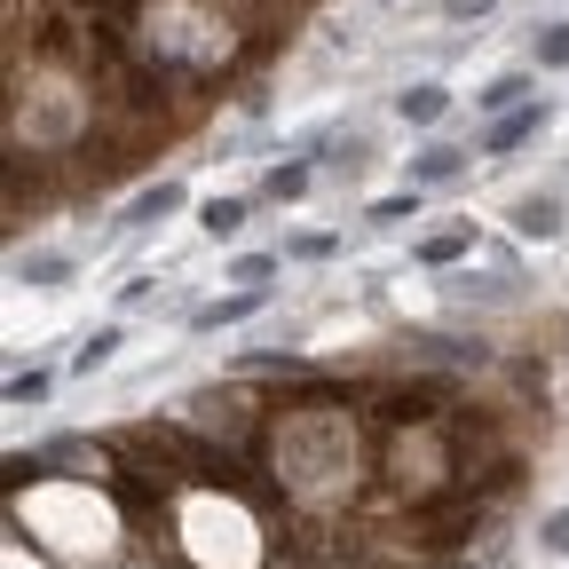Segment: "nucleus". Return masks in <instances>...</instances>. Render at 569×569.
Masks as SVG:
<instances>
[{
  "label": "nucleus",
  "instance_id": "f257e3e1",
  "mask_svg": "<svg viewBox=\"0 0 569 569\" xmlns=\"http://www.w3.org/2000/svg\"><path fill=\"white\" fill-rule=\"evenodd\" d=\"M261 309H269V284H238V293H222V301H198L190 309V332H222V325H246Z\"/></svg>",
  "mask_w": 569,
  "mask_h": 569
},
{
  "label": "nucleus",
  "instance_id": "f03ea898",
  "mask_svg": "<svg viewBox=\"0 0 569 569\" xmlns=\"http://www.w3.org/2000/svg\"><path fill=\"white\" fill-rule=\"evenodd\" d=\"M403 174H411V190H443V182L467 174V151L459 142H419V151L403 159Z\"/></svg>",
  "mask_w": 569,
  "mask_h": 569
},
{
  "label": "nucleus",
  "instance_id": "7ed1b4c3",
  "mask_svg": "<svg viewBox=\"0 0 569 569\" xmlns=\"http://www.w3.org/2000/svg\"><path fill=\"white\" fill-rule=\"evenodd\" d=\"M530 134H546V103H522V111H507V119H490L475 142H482V151L498 159V151H522Z\"/></svg>",
  "mask_w": 569,
  "mask_h": 569
},
{
  "label": "nucleus",
  "instance_id": "20e7f679",
  "mask_svg": "<svg viewBox=\"0 0 569 569\" xmlns=\"http://www.w3.org/2000/svg\"><path fill=\"white\" fill-rule=\"evenodd\" d=\"M396 119H403V127H436V119H451V88H436V80L403 88V96H396Z\"/></svg>",
  "mask_w": 569,
  "mask_h": 569
},
{
  "label": "nucleus",
  "instance_id": "39448f33",
  "mask_svg": "<svg viewBox=\"0 0 569 569\" xmlns=\"http://www.w3.org/2000/svg\"><path fill=\"white\" fill-rule=\"evenodd\" d=\"M515 230H522V238H538V246H546V238H561V198H553V190L515 198Z\"/></svg>",
  "mask_w": 569,
  "mask_h": 569
},
{
  "label": "nucleus",
  "instance_id": "423d86ee",
  "mask_svg": "<svg viewBox=\"0 0 569 569\" xmlns=\"http://www.w3.org/2000/svg\"><path fill=\"white\" fill-rule=\"evenodd\" d=\"M522 103H538V96H530V71H498V80L475 96V111H490V119H507V111H522Z\"/></svg>",
  "mask_w": 569,
  "mask_h": 569
},
{
  "label": "nucleus",
  "instance_id": "0eeeda50",
  "mask_svg": "<svg viewBox=\"0 0 569 569\" xmlns=\"http://www.w3.org/2000/svg\"><path fill=\"white\" fill-rule=\"evenodd\" d=\"M167 213H182V182H151L127 206V230H151V222H167Z\"/></svg>",
  "mask_w": 569,
  "mask_h": 569
},
{
  "label": "nucleus",
  "instance_id": "6e6552de",
  "mask_svg": "<svg viewBox=\"0 0 569 569\" xmlns=\"http://www.w3.org/2000/svg\"><path fill=\"white\" fill-rule=\"evenodd\" d=\"M17 277L40 284V293H56V284H71V253H48V246L40 253H17Z\"/></svg>",
  "mask_w": 569,
  "mask_h": 569
},
{
  "label": "nucleus",
  "instance_id": "1a4fd4ad",
  "mask_svg": "<svg viewBox=\"0 0 569 569\" xmlns=\"http://www.w3.org/2000/svg\"><path fill=\"white\" fill-rule=\"evenodd\" d=\"M530 63L538 71H569V24H538L530 32Z\"/></svg>",
  "mask_w": 569,
  "mask_h": 569
},
{
  "label": "nucleus",
  "instance_id": "9d476101",
  "mask_svg": "<svg viewBox=\"0 0 569 569\" xmlns=\"http://www.w3.org/2000/svg\"><path fill=\"white\" fill-rule=\"evenodd\" d=\"M309 182H317V174H309V159H284V167H269V182H261V190H269L277 206H293V198H309Z\"/></svg>",
  "mask_w": 569,
  "mask_h": 569
},
{
  "label": "nucleus",
  "instance_id": "9b49d317",
  "mask_svg": "<svg viewBox=\"0 0 569 569\" xmlns=\"http://www.w3.org/2000/svg\"><path fill=\"white\" fill-rule=\"evenodd\" d=\"M411 348L436 356V365H482V356H490L482 340H443V332H427V340H411Z\"/></svg>",
  "mask_w": 569,
  "mask_h": 569
},
{
  "label": "nucleus",
  "instance_id": "f8f14e48",
  "mask_svg": "<svg viewBox=\"0 0 569 569\" xmlns=\"http://www.w3.org/2000/svg\"><path fill=\"white\" fill-rule=\"evenodd\" d=\"M119 340H127L119 325H103V332H88V340H80V356H71V372H103V365H111V356H119Z\"/></svg>",
  "mask_w": 569,
  "mask_h": 569
},
{
  "label": "nucleus",
  "instance_id": "ddd939ff",
  "mask_svg": "<svg viewBox=\"0 0 569 569\" xmlns=\"http://www.w3.org/2000/svg\"><path fill=\"white\" fill-rule=\"evenodd\" d=\"M198 222H206V238H238L246 230V198H206Z\"/></svg>",
  "mask_w": 569,
  "mask_h": 569
},
{
  "label": "nucleus",
  "instance_id": "4468645a",
  "mask_svg": "<svg viewBox=\"0 0 569 569\" xmlns=\"http://www.w3.org/2000/svg\"><path fill=\"white\" fill-rule=\"evenodd\" d=\"M467 246H475V222H467V230H443V238H419V261H427V269H443V261H459Z\"/></svg>",
  "mask_w": 569,
  "mask_h": 569
},
{
  "label": "nucleus",
  "instance_id": "2eb2a0df",
  "mask_svg": "<svg viewBox=\"0 0 569 569\" xmlns=\"http://www.w3.org/2000/svg\"><path fill=\"white\" fill-rule=\"evenodd\" d=\"M48 388H56V380L32 365V372H17V380H9V403H48Z\"/></svg>",
  "mask_w": 569,
  "mask_h": 569
},
{
  "label": "nucleus",
  "instance_id": "dca6fc26",
  "mask_svg": "<svg viewBox=\"0 0 569 569\" xmlns=\"http://www.w3.org/2000/svg\"><path fill=\"white\" fill-rule=\"evenodd\" d=\"M284 253H293V261H332V253H340V238H325V230H309V238H293V246H284Z\"/></svg>",
  "mask_w": 569,
  "mask_h": 569
},
{
  "label": "nucleus",
  "instance_id": "f3484780",
  "mask_svg": "<svg viewBox=\"0 0 569 569\" xmlns=\"http://www.w3.org/2000/svg\"><path fill=\"white\" fill-rule=\"evenodd\" d=\"M277 261H284V253H246L230 277H238V284H269V277H277Z\"/></svg>",
  "mask_w": 569,
  "mask_h": 569
},
{
  "label": "nucleus",
  "instance_id": "a211bd4d",
  "mask_svg": "<svg viewBox=\"0 0 569 569\" xmlns=\"http://www.w3.org/2000/svg\"><path fill=\"white\" fill-rule=\"evenodd\" d=\"M538 546H546V553H569V507H553V515L538 522Z\"/></svg>",
  "mask_w": 569,
  "mask_h": 569
},
{
  "label": "nucleus",
  "instance_id": "6ab92c4d",
  "mask_svg": "<svg viewBox=\"0 0 569 569\" xmlns=\"http://www.w3.org/2000/svg\"><path fill=\"white\" fill-rule=\"evenodd\" d=\"M411 213H419V190H396V198L372 206V222H411Z\"/></svg>",
  "mask_w": 569,
  "mask_h": 569
},
{
  "label": "nucleus",
  "instance_id": "aec40b11",
  "mask_svg": "<svg viewBox=\"0 0 569 569\" xmlns=\"http://www.w3.org/2000/svg\"><path fill=\"white\" fill-rule=\"evenodd\" d=\"M490 9H498V0H443V17H459V24L467 17H490Z\"/></svg>",
  "mask_w": 569,
  "mask_h": 569
}]
</instances>
